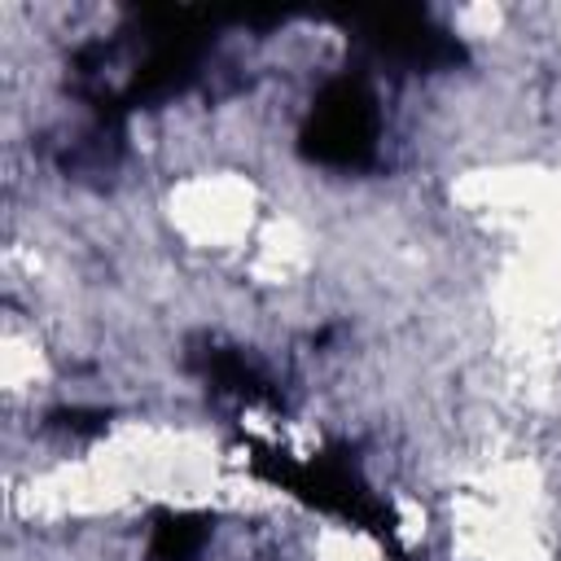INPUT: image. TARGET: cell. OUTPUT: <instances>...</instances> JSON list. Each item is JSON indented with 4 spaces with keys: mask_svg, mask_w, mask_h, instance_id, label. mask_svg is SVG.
I'll return each instance as SVG.
<instances>
[{
    "mask_svg": "<svg viewBox=\"0 0 561 561\" xmlns=\"http://www.w3.org/2000/svg\"><path fill=\"white\" fill-rule=\"evenodd\" d=\"M377 101L368 96L364 83L355 79H342L333 83L320 105L311 110V127H307V140H311V153L329 167H359L373 145H377Z\"/></svg>",
    "mask_w": 561,
    "mask_h": 561,
    "instance_id": "obj_1",
    "label": "cell"
}]
</instances>
